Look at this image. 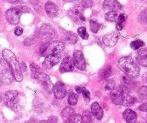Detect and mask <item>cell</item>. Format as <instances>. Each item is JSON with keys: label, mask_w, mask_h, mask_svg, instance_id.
I'll return each instance as SVG.
<instances>
[{"label": "cell", "mask_w": 147, "mask_h": 123, "mask_svg": "<svg viewBox=\"0 0 147 123\" xmlns=\"http://www.w3.org/2000/svg\"><path fill=\"white\" fill-rule=\"evenodd\" d=\"M78 102V96L77 94L74 93H71L69 95L68 97V103L70 105L73 106V105H76Z\"/></svg>", "instance_id": "f546056e"}, {"label": "cell", "mask_w": 147, "mask_h": 123, "mask_svg": "<svg viewBox=\"0 0 147 123\" xmlns=\"http://www.w3.org/2000/svg\"><path fill=\"white\" fill-rule=\"evenodd\" d=\"M34 76L45 90L48 92L49 93H51L52 91L53 90V86L48 75L42 72H38L34 74Z\"/></svg>", "instance_id": "52a82bcc"}, {"label": "cell", "mask_w": 147, "mask_h": 123, "mask_svg": "<svg viewBox=\"0 0 147 123\" xmlns=\"http://www.w3.org/2000/svg\"><path fill=\"white\" fill-rule=\"evenodd\" d=\"M119 15V14H118V12L116 11H110L106 13V16H105V18H106V20L107 21L113 22L117 21Z\"/></svg>", "instance_id": "7402d4cb"}, {"label": "cell", "mask_w": 147, "mask_h": 123, "mask_svg": "<svg viewBox=\"0 0 147 123\" xmlns=\"http://www.w3.org/2000/svg\"><path fill=\"white\" fill-rule=\"evenodd\" d=\"M136 57L142 58H147V48H142L139 50L137 52V56Z\"/></svg>", "instance_id": "4dcf8cb0"}, {"label": "cell", "mask_w": 147, "mask_h": 123, "mask_svg": "<svg viewBox=\"0 0 147 123\" xmlns=\"http://www.w3.org/2000/svg\"><path fill=\"white\" fill-rule=\"evenodd\" d=\"M64 39L66 43L69 44H75L78 41V36L72 32H66L64 35Z\"/></svg>", "instance_id": "44dd1931"}, {"label": "cell", "mask_w": 147, "mask_h": 123, "mask_svg": "<svg viewBox=\"0 0 147 123\" xmlns=\"http://www.w3.org/2000/svg\"><path fill=\"white\" fill-rule=\"evenodd\" d=\"M78 33L79 35L82 37L84 40H88V33L86 31V28L84 27H79L78 30Z\"/></svg>", "instance_id": "83f0119b"}, {"label": "cell", "mask_w": 147, "mask_h": 123, "mask_svg": "<svg viewBox=\"0 0 147 123\" xmlns=\"http://www.w3.org/2000/svg\"><path fill=\"white\" fill-rule=\"evenodd\" d=\"M146 123H147V122H146Z\"/></svg>", "instance_id": "816d5d0a"}, {"label": "cell", "mask_w": 147, "mask_h": 123, "mask_svg": "<svg viewBox=\"0 0 147 123\" xmlns=\"http://www.w3.org/2000/svg\"><path fill=\"white\" fill-rule=\"evenodd\" d=\"M145 43H144L142 40H134V41H132L131 43L130 46L132 49H134V50H139V48L143 47Z\"/></svg>", "instance_id": "d4e9b609"}, {"label": "cell", "mask_w": 147, "mask_h": 123, "mask_svg": "<svg viewBox=\"0 0 147 123\" xmlns=\"http://www.w3.org/2000/svg\"><path fill=\"white\" fill-rule=\"evenodd\" d=\"M22 13V12L19 7L11 8L6 12V18L10 24H17L20 22Z\"/></svg>", "instance_id": "ba28073f"}, {"label": "cell", "mask_w": 147, "mask_h": 123, "mask_svg": "<svg viewBox=\"0 0 147 123\" xmlns=\"http://www.w3.org/2000/svg\"><path fill=\"white\" fill-rule=\"evenodd\" d=\"M49 122L50 123H57V118H56V117H54V116H51L49 118Z\"/></svg>", "instance_id": "b9f144b4"}, {"label": "cell", "mask_w": 147, "mask_h": 123, "mask_svg": "<svg viewBox=\"0 0 147 123\" xmlns=\"http://www.w3.org/2000/svg\"><path fill=\"white\" fill-rule=\"evenodd\" d=\"M75 115V112L73 110V108L70 107H67L65 108L63 111H62L61 116L63 118V120L65 122H67V121L70 120L72 118V117Z\"/></svg>", "instance_id": "ffe728a7"}, {"label": "cell", "mask_w": 147, "mask_h": 123, "mask_svg": "<svg viewBox=\"0 0 147 123\" xmlns=\"http://www.w3.org/2000/svg\"><path fill=\"white\" fill-rule=\"evenodd\" d=\"M1 81L0 80V86H1Z\"/></svg>", "instance_id": "7dc6e473"}, {"label": "cell", "mask_w": 147, "mask_h": 123, "mask_svg": "<svg viewBox=\"0 0 147 123\" xmlns=\"http://www.w3.org/2000/svg\"><path fill=\"white\" fill-rule=\"evenodd\" d=\"M76 91L78 92V94H82L83 96H84V99H86L87 102H88L90 100V92L84 87H80V86H76Z\"/></svg>", "instance_id": "603a6c76"}, {"label": "cell", "mask_w": 147, "mask_h": 123, "mask_svg": "<svg viewBox=\"0 0 147 123\" xmlns=\"http://www.w3.org/2000/svg\"><path fill=\"white\" fill-rule=\"evenodd\" d=\"M91 112L92 114L94 115L95 118H96V119L98 120H100L103 118V110H102L100 106L98 105V103H97V102H94V103L92 104Z\"/></svg>", "instance_id": "d6986e66"}, {"label": "cell", "mask_w": 147, "mask_h": 123, "mask_svg": "<svg viewBox=\"0 0 147 123\" xmlns=\"http://www.w3.org/2000/svg\"><path fill=\"white\" fill-rule=\"evenodd\" d=\"M0 12H1V10H0Z\"/></svg>", "instance_id": "681fc988"}, {"label": "cell", "mask_w": 147, "mask_h": 123, "mask_svg": "<svg viewBox=\"0 0 147 123\" xmlns=\"http://www.w3.org/2000/svg\"><path fill=\"white\" fill-rule=\"evenodd\" d=\"M119 66L130 78H137L140 73V69L138 65L130 57H122L119 60Z\"/></svg>", "instance_id": "7a4b0ae2"}, {"label": "cell", "mask_w": 147, "mask_h": 123, "mask_svg": "<svg viewBox=\"0 0 147 123\" xmlns=\"http://www.w3.org/2000/svg\"><path fill=\"white\" fill-rule=\"evenodd\" d=\"M136 102V98L133 97V96H131L127 94L126 96V97H125L124 101H123V105H125V106H131V105H133Z\"/></svg>", "instance_id": "484cf974"}, {"label": "cell", "mask_w": 147, "mask_h": 123, "mask_svg": "<svg viewBox=\"0 0 147 123\" xmlns=\"http://www.w3.org/2000/svg\"><path fill=\"white\" fill-rule=\"evenodd\" d=\"M90 27L93 33H97L100 29V24L98 23V22H96V20H91L90 21Z\"/></svg>", "instance_id": "4316f807"}, {"label": "cell", "mask_w": 147, "mask_h": 123, "mask_svg": "<svg viewBox=\"0 0 147 123\" xmlns=\"http://www.w3.org/2000/svg\"><path fill=\"white\" fill-rule=\"evenodd\" d=\"M9 3H11V4H15V3H19L21 1V0H7Z\"/></svg>", "instance_id": "7bdbcfd3"}, {"label": "cell", "mask_w": 147, "mask_h": 123, "mask_svg": "<svg viewBox=\"0 0 147 123\" xmlns=\"http://www.w3.org/2000/svg\"><path fill=\"white\" fill-rule=\"evenodd\" d=\"M139 109L140 111H142V112H147V102L141 105L139 107Z\"/></svg>", "instance_id": "ab89813d"}, {"label": "cell", "mask_w": 147, "mask_h": 123, "mask_svg": "<svg viewBox=\"0 0 147 123\" xmlns=\"http://www.w3.org/2000/svg\"><path fill=\"white\" fill-rule=\"evenodd\" d=\"M123 118L127 123H135L137 120V115L134 111L127 109L123 112Z\"/></svg>", "instance_id": "e0dca14e"}, {"label": "cell", "mask_w": 147, "mask_h": 123, "mask_svg": "<svg viewBox=\"0 0 147 123\" xmlns=\"http://www.w3.org/2000/svg\"><path fill=\"white\" fill-rule=\"evenodd\" d=\"M40 123H50L48 120H42L40 121Z\"/></svg>", "instance_id": "bcb514c9"}, {"label": "cell", "mask_w": 147, "mask_h": 123, "mask_svg": "<svg viewBox=\"0 0 147 123\" xmlns=\"http://www.w3.org/2000/svg\"><path fill=\"white\" fill-rule=\"evenodd\" d=\"M2 56L8 64L10 71L12 73L14 79L18 82H22L23 79L22 72L20 69V66L15 55L11 50L8 49H4L2 52Z\"/></svg>", "instance_id": "6da1fadb"}, {"label": "cell", "mask_w": 147, "mask_h": 123, "mask_svg": "<svg viewBox=\"0 0 147 123\" xmlns=\"http://www.w3.org/2000/svg\"><path fill=\"white\" fill-rule=\"evenodd\" d=\"M127 93L128 89L126 86H120L114 88L111 92V99L112 102L116 105H123Z\"/></svg>", "instance_id": "277c9868"}, {"label": "cell", "mask_w": 147, "mask_h": 123, "mask_svg": "<svg viewBox=\"0 0 147 123\" xmlns=\"http://www.w3.org/2000/svg\"><path fill=\"white\" fill-rule=\"evenodd\" d=\"M126 15L125 14L121 13V14H120L119 15V17H118V20L117 21H116V23H119V24H121L124 25V23L125 22H126Z\"/></svg>", "instance_id": "836d02e7"}, {"label": "cell", "mask_w": 147, "mask_h": 123, "mask_svg": "<svg viewBox=\"0 0 147 123\" xmlns=\"http://www.w3.org/2000/svg\"><path fill=\"white\" fill-rule=\"evenodd\" d=\"M119 39V35L117 33H111L106 35L103 38V42L106 46L109 47H113L117 43Z\"/></svg>", "instance_id": "9a60e30c"}, {"label": "cell", "mask_w": 147, "mask_h": 123, "mask_svg": "<svg viewBox=\"0 0 147 123\" xmlns=\"http://www.w3.org/2000/svg\"><path fill=\"white\" fill-rule=\"evenodd\" d=\"M93 5V1L92 0H82L81 1V7L83 8H88V7H92Z\"/></svg>", "instance_id": "d6a6232c"}, {"label": "cell", "mask_w": 147, "mask_h": 123, "mask_svg": "<svg viewBox=\"0 0 147 123\" xmlns=\"http://www.w3.org/2000/svg\"><path fill=\"white\" fill-rule=\"evenodd\" d=\"M45 10L47 15L51 18H54L58 14V8L56 4L52 1H47L46 3L45 6Z\"/></svg>", "instance_id": "2e32d148"}, {"label": "cell", "mask_w": 147, "mask_h": 123, "mask_svg": "<svg viewBox=\"0 0 147 123\" xmlns=\"http://www.w3.org/2000/svg\"><path fill=\"white\" fill-rule=\"evenodd\" d=\"M30 69H31V71L33 74H36L37 73H38L39 71H40V68L37 65H36L35 63H32L30 65Z\"/></svg>", "instance_id": "f35d334b"}, {"label": "cell", "mask_w": 147, "mask_h": 123, "mask_svg": "<svg viewBox=\"0 0 147 123\" xmlns=\"http://www.w3.org/2000/svg\"><path fill=\"white\" fill-rule=\"evenodd\" d=\"M22 33H23V30L21 28V27H17V28L15 29V30H14V34L17 36L21 35L22 34Z\"/></svg>", "instance_id": "60d3db41"}, {"label": "cell", "mask_w": 147, "mask_h": 123, "mask_svg": "<svg viewBox=\"0 0 147 123\" xmlns=\"http://www.w3.org/2000/svg\"><path fill=\"white\" fill-rule=\"evenodd\" d=\"M74 62L73 59L70 56L65 57L62 61L60 66V73H65V72L72 71L74 69Z\"/></svg>", "instance_id": "4fadbf2b"}, {"label": "cell", "mask_w": 147, "mask_h": 123, "mask_svg": "<svg viewBox=\"0 0 147 123\" xmlns=\"http://www.w3.org/2000/svg\"><path fill=\"white\" fill-rule=\"evenodd\" d=\"M14 76L9 69H5L1 72V81L5 84H10L13 82Z\"/></svg>", "instance_id": "ac0fdd59"}, {"label": "cell", "mask_w": 147, "mask_h": 123, "mask_svg": "<svg viewBox=\"0 0 147 123\" xmlns=\"http://www.w3.org/2000/svg\"><path fill=\"white\" fill-rule=\"evenodd\" d=\"M60 60H61V57L60 55H50V56H46L45 59L43 61V66L47 69H52L53 66L59 63Z\"/></svg>", "instance_id": "8fae6325"}, {"label": "cell", "mask_w": 147, "mask_h": 123, "mask_svg": "<svg viewBox=\"0 0 147 123\" xmlns=\"http://www.w3.org/2000/svg\"><path fill=\"white\" fill-rule=\"evenodd\" d=\"M83 122V118L80 115H74L72 117L71 119L67 121L66 123H82Z\"/></svg>", "instance_id": "f1b7e54d"}, {"label": "cell", "mask_w": 147, "mask_h": 123, "mask_svg": "<svg viewBox=\"0 0 147 123\" xmlns=\"http://www.w3.org/2000/svg\"><path fill=\"white\" fill-rule=\"evenodd\" d=\"M65 2H73V1H78V0H64Z\"/></svg>", "instance_id": "f6af8a7d"}, {"label": "cell", "mask_w": 147, "mask_h": 123, "mask_svg": "<svg viewBox=\"0 0 147 123\" xmlns=\"http://www.w3.org/2000/svg\"><path fill=\"white\" fill-rule=\"evenodd\" d=\"M139 94L145 99H147V86H142L139 89Z\"/></svg>", "instance_id": "d590c367"}, {"label": "cell", "mask_w": 147, "mask_h": 123, "mask_svg": "<svg viewBox=\"0 0 147 123\" xmlns=\"http://www.w3.org/2000/svg\"><path fill=\"white\" fill-rule=\"evenodd\" d=\"M136 61L139 64H140L141 66H144V67H147V58H139L136 57Z\"/></svg>", "instance_id": "74e56055"}, {"label": "cell", "mask_w": 147, "mask_h": 123, "mask_svg": "<svg viewBox=\"0 0 147 123\" xmlns=\"http://www.w3.org/2000/svg\"><path fill=\"white\" fill-rule=\"evenodd\" d=\"M121 5L118 0H105L103 4V8L105 11H119L121 10Z\"/></svg>", "instance_id": "5bb4252c"}, {"label": "cell", "mask_w": 147, "mask_h": 123, "mask_svg": "<svg viewBox=\"0 0 147 123\" xmlns=\"http://www.w3.org/2000/svg\"><path fill=\"white\" fill-rule=\"evenodd\" d=\"M40 37L42 40H50L54 38L57 35L56 31L50 24H45L41 27L40 30Z\"/></svg>", "instance_id": "9c48e42d"}, {"label": "cell", "mask_w": 147, "mask_h": 123, "mask_svg": "<svg viewBox=\"0 0 147 123\" xmlns=\"http://www.w3.org/2000/svg\"><path fill=\"white\" fill-rule=\"evenodd\" d=\"M139 20L142 22L147 23V10H144L139 15Z\"/></svg>", "instance_id": "e575fe53"}, {"label": "cell", "mask_w": 147, "mask_h": 123, "mask_svg": "<svg viewBox=\"0 0 147 123\" xmlns=\"http://www.w3.org/2000/svg\"><path fill=\"white\" fill-rule=\"evenodd\" d=\"M4 100L9 107L17 110L19 106V94L16 91H8L4 94Z\"/></svg>", "instance_id": "5b68a950"}, {"label": "cell", "mask_w": 147, "mask_h": 123, "mask_svg": "<svg viewBox=\"0 0 147 123\" xmlns=\"http://www.w3.org/2000/svg\"><path fill=\"white\" fill-rule=\"evenodd\" d=\"M20 69H21V71H22V72L23 71H25V69H26V65H25V63H22V65H21V67H20Z\"/></svg>", "instance_id": "ee69618b"}, {"label": "cell", "mask_w": 147, "mask_h": 123, "mask_svg": "<svg viewBox=\"0 0 147 123\" xmlns=\"http://www.w3.org/2000/svg\"><path fill=\"white\" fill-rule=\"evenodd\" d=\"M115 88V83L113 80H109L108 81L105 85V89L106 90H113Z\"/></svg>", "instance_id": "1f68e13d"}, {"label": "cell", "mask_w": 147, "mask_h": 123, "mask_svg": "<svg viewBox=\"0 0 147 123\" xmlns=\"http://www.w3.org/2000/svg\"><path fill=\"white\" fill-rule=\"evenodd\" d=\"M69 17L77 24H83L86 21V17L83 15V8L80 5L73 7L68 12Z\"/></svg>", "instance_id": "8992f818"}, {"label": "cell", "mask_w": 147, "mask_h": 123, "mask_svg": "<svg viewBox=\"0 0 147 123\" xmlns=\"http://www.w3.org/2000/svg\"><path fill=\"white\" fill-rule=\"evenodd\" d=\"M53 92L56 99H62L67 94V89L63 82H58L53 86Z\"/></svg>", "instance_id": "7c38bea8"}, {"label": "cell", "mask_w": 147, "mask_h": 123, "mask_svg": "<svg viewBox=\"0 0 147 123\" xmlns=\"http://www.w3.org/2000/svg\"><path fill=\"white\" fill-rule=\"evenodd\" d=\"M82 118H83V121H84L86 123H89L91 121V115L88 112H84Z\"/></svg>", "instance_id": "8d00e7d4"}, {"label": "cell", "mask_w": 147, "mask_h": 123, "mask_svg": "<svg viewBox=\"0 0 147 123\" xmlns=\"http://www.w3.org/2000/svg\"><path fill=\"white\" fill-rule=\"evenodd\" d=\"M0 101H1V99H0Z\"/></svg>", "instance_id": "f907efd6"}, {"label": "cell", "mask_w": 147, "mask_h": 123, "mask_svg": "<svg viewBox=\"0 0 147 123\" xmlns=\"http://www.w3.org/2000/svg\"><path fill=\"white\" fill-rule=\"evenodd\" d=\"M65 48L64 43L60 41H53L52 43H45L40 47V54L43 56L58 54Z\"/></svg>", "instance_id": "3957f363"}, {"label": "cell", "mask_w": 147, "mask_h": 123, "mask_svg": "<svg viewBox=\"0 0 147 123\" xmlns=\"http://www.w3.org/2000/svg\"><path fill=\"white\" fill-rule=\"evenodd\" d=\"M111 67L110 66H106V68L103 69V70L102 71L101 73H100V79L102 80H104V79H108L109 77L111 74Z\"/></svg>", "instance_id": "cb8c5ba5"}, {"label": "cell", "mask_w": 147, "mask_h": 123, "mask_svg": "<svg viewBox=\"0 0 147 123\" xmlns=\"http://www.w3.org/2000/svg\"><path fill=\"white\" fill-rule=\"evenodd\" d=\"M73 62L74 65L79 70L83 71L86 69V63L83 53L81 50H76L73 54Z\"/></svg>", "instance_id": "30bf717a"}, {"label": "cell", "mask_w": 147, "mask_h": 123, "mask_svg": "<svg viewBox=\"0 0 147 123\" xmlns=\"http://www.w3.org/2000/svg\"><path fill=\"white\" fill-rule=\"evenodd\" d=\"M146 83H147V76H146Z\"/></svg>", "instance_id": "c3c4849f"}]
</instances>
